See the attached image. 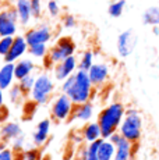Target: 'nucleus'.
<instances>
[{
  "label": "nucleus",
  "instance_id": "obj_23",
  "mask_svg": "<svg viewBox=\"0 0 159 160\" xmlns=\"http://www.w3.org/2000/svg\"><path fill=\"white\" fill-rule=\"evenodd\" d=\"M94 64H95V63H94V52L92 50L82 52L81 57H80V60H78V70L88 72Z\"/></svg>",
  "mask_w": 159,
  "mask_h": 160
},
{
  "label": "nucleus",
  "instance_id": "obj_27",
  "mask_svg": "<svg viewBox=\"0 0 159 160\" xmlns=\"http://www.w3.org/2000/svg\"><path fill=\"white\" fill-rule=\"evenodd\" d=\"M35 81H36V75L35 74H31V75L25 77V78L20 79L18 81V85H20V88L23 89V92L25 95H29L33 88V85H35Z\"/></svg>",
  "mask_w": 159,
  "mask_h": 160
},
{
  "label": "nucleus",
  "instance_id": "obj_34",
  "mask_svg": "<svg viewBox=\"0 0 159 160\" xmlns=\"http://www.w3.org/2000/svg\"><path fill=\"white\" fill-rule=\"evenodd\" d=\"M75 25H77V20H75L74 15L66 14L63 17V27H64V28L71 29V28H75Z\"/></svg>",
  "mask_w": 159,
  "mask_h": 160
},
{
  "label": "nucleus",
  "instance_id": "obj_32",
  "mask_svg": "<svg viewBox=\"0 0 159 160\" xmlns=\"http://www.w3.org/2000/svg\"><path fill=\"white\" fill-rule=\"evenodd\" d=\"M48 13L50 17H57L60 14V6L56 0H49L48 2Z\"/></svg>",
  "mask_w": 159,
  "mask_h": 160
},
{
  "label": "nucleus",
  "instance_id": "obj_6",
  "mask_svg": "<svg viewBox=\"0 0 159 160\" xmlns=\"http://www.w3.org/2000/svg\"><path fill=\"white\" fill-rule=\"evenodd\" d=\"M74 109H75V104L70 99L69 95L60 93V95H57V96L54 98V100L52 102L50 114L59 122L69 121V120H71Z\"/></svg>",
  "mask_w": 159,
  "mask_h": 160
},
{
  "label": "nucleus",
  "instance_id": "obj_19",
  "mask_svg": "<svg viewBox=\"0 0 159 160\" xmlns=\"http://www.w3.org/2000/svg\"><path fill=\"white\" fill-rule=\"evenodd\" d=\"M14 70H16V79L20 81V79L33 74V71H35V63L31 58H20L18 61L14 63Z\"/></svg>",
  "mask_w": 159,
  "mask_h": 160
},
{
  "label": "nucleus",
  "instance_id": "obj_35",
  "mask_svg": "<svg viewBox=\"0 0 159 160\" xmlns=\"http://www.w3.org/2000/svg\"><path fill=\"white\" fill-rule=\"evenodd\" d=\"M108 139H109V141H110V142H113V143H115V145H117V143H119V142H120V141H121V139H123V135H121V134H120V132H119V131H117V132H115V134H112V135H110V137H109V138H108Z\"/></svg>",
  "mask_w": 159,
  "mask_h": 160
},
{
  "label": "nucleus",
  "instance_id": "obj_15",
  "mask_svg": "<svg viewBox=\"0 0 159 160\" xmlns=\"http://www.w3.org/2000/svg\"><path fill=\"white\" fill-rule=\"evenodd\" d=\"M94 114H95V107L91 102L87 103H81V104H75L74 113H73L71 120H75L78 122H90L91 120L94 118Z\"/></svg>",
  "mask_w": 159,
  "mask_h": 160
},
{
  "label": "nucleus",
  "instance_id": "obj_24",
  "mask_svg": "<svg viewBox=\"0 0 159 160\" xmlns=\"http://www.w3.org/2000/svg\"><path fill=\"white\" fill-rule=\"evenodd\" d=\"M124 7H126V0H115V2H112L110 4H109L108 13L113 18H119L123 14Z\"/></svg>",
  "mask_w": 159,
  "mask_h": 160
},
{
  "label": "nucleus",
  "instance_id": "obj_37",
  "mask_svg": "<svg viewBox=\"0 0 159 160\" xmlns=\"http://www.w3.org/2000/svg\"><path fill=\"white\" fill-rule=\"evenodd\" d=\"M152 32H154V35L159 36V27H152Z\"/></svg>",
  "mask_w": 159,
  "mask_h": 160
},
{
  "label": "nucleus",
  "instance_id": "obj_31",
  "mask_svg": "<svg viewBox=\"0 0 159 160\" xmlns=\"http://www.w3.org/2000/svg\"><path fill=\"white\" fill-rule=\"evenodd\" d=\"M24 146H25V138H24V135H20V137L16 138L11 142V148H13V150L16 153H23Z\"/></svg>",
  "mask_w": 159,
  "mask_h": 160
},
{
  "label": "nucleus",
  "instance_id": "obj_4",
  "mask_svg": "<svg viewBox=\"0 0 159 160\" xmlns=\"http://www.w3.org/2000/svg\"><path fill=\"white\" fill-rule=\"evenodd\" d=\"M54 91H56V85L52 75L48 72H41L36 75L35 85L29 93V98L36 104H46L52 99Z\"/></svg>",
  "mask_w": 159,
  "mask_h": 160
},
{
  "label": "nucleus",
  "instance_id": "obj_21",
  "mask_svg": "<svg viewBox=\"0 0 159 160\" xmlns=\"http://www.w3.org/2000/svg\"><path fill=\"white\" fill-rule=\"evenodd\" d=\"M115 155H116V145L109 139L103 138L102 143H100L99 149H98L96 160H113Z\"/></svg>",
  "mask_w": 159,
  "mask_h": 160
},
{
  "label": "nucleus",
  "instance_id": "obj_29",
  "mask_svg": "<svg viewBox=\"0 0 159 160\" xmlns=\"http://www.w3.org/2000/svg\"><path fill=\"white\" fill-rule=\"evenodd\" d=\"M20 160H41L42 159V155H41V150L38 148H32V149H28L25 152H23L20 156Z\"/></svg>",
  "mask_w": 159,
  "mask_h": 160
},
{
  "label": "nucleus",
  "instance_id": "obj_5",
  "mask_svg": "<svg viewBox=\"0 0 159 160\" xmlns=\"http://www.w3.org/2000/svg\"><path fill=\"white\" fill-rule=\"evenodd\" d=\"M75 43L73 42V39L67 38V36H62L57 39L56 45L52 49H49V53L46 56V63L48 66H56L60 61H63L64 58L74 56L75 53Z\"/></svg>",
  "mask_w": 159,
  "mask_h": 160
},
{
  "label": "nucleus",
  "instance_id": "obj_13",
  "mask_svg": "<svg viewBox=\"0 0 159 160\" xmlns=\"http://www.w3.org/2000/svg\"><path fill=\"white\" fill-rule=\"evenodd\" d=\"M50 127H52V122L49 118H44L36 124L35 131L32 134V142L36 148L39 146H44L46 143V141L50 137Z\"/></svg>",
  "mask_w": 159,
  "mask_h": 160
},
{
  "label": "nucleus",
  "instance_id": "obj_20",
  "mask_svg": "<svg viewBox=\"0 0 159 160\" xmlns=\"http://www.w3.org/2000/svg\"><path fill=\"white\" fill-rule=\"evenodd\" d=\"M133 152H134V145L130 141H127L126 138H123L116 145V155L113 160H131Z\"/></svg>",
  "mask_w": 159,
  "mask_h": 160
},
{
  "label": "nucleus",
  "instance_id": "obj_7",
  "mask_svg": "<svg viewBox=\"0 0 159 160\" xmlns=\"http://www.w3.org/2000/svg\"><path fill=\"white\" fill-rule=\"evenodd\" d=\"M137 42H138V38H137V35L134 33L133 29H126L119 33L117 41H116V50H117L119 57L121 58L130 57L136 50Z\"/></svg>",
  "mask_w": 159,
  "mask_h": 160
},
{
  "label": "nucleus",
  "instance_id": "obj_12",
  "mask_svg": "<svg viewBox=\"0 0 159 160\" xmlns=\"http://www.w3.org/2000/svg\"><path fill=\"white\" fill-rule=\"evenodd\" d=\"M28 49L29 45L27 42L25 36H14L13 46L7 53V56L4 57V61L6 63H16L20 58H23L25 53H28Z\"/></svg>",
  "mask_w": 159,
  "mask_h": 160
},
{
  "label": "nucleus",
  "instance_id": "obj_36",
  "mask_svg": "<svg viewBox=\"0 0 159 160\" xmlns=\"http://www.w3.org/2000/svg\"><path fill=\"white\" fill-rule=\"evenodd\" d=\"M3 107H4V91L0 88V112L3 110Z\"/></svg>",
  "mask_w": 159,
  "mask_h": 160
},
{
  "label": "nucleus",
  "instance_id": "obj_1",
  "mask_svg": "<svg viewBox=\"0 0 159 160\" xmlns=\"http://www.w3.org/2000/svg\"><path fill=\"white\" fill-rule=\"evenodd\" d=\"M126 106L121 102H112L100 110L96 121L102 130V138L108 139L112 134L119 131L121 121L126 116Z\"/></svg>",
  "mask_w": 159,
  "mask_h": 160
},
{
  "label": "nucleus",
  "instance_id": "obj_28",
  "mask_svg": "<svg viewBox=\"0 0 159 160\" xmlns=\"http://www.w3.org/2000/svg\"><path fill=\"white\" fill-rule=\"evenodd\" d=\"M14 42V36H0V57L4 58L10 52Z\"/></svg>",
  "mask_w": 159,
  "mask_h": 160
},
{
  "label": "nucleus",
  "instance_id": "obj_16",
  "mask_svg": "<svg viewBox=\"0 0 159 160\" xmlns=\"http://www.w3.org/2000/svg\"><path fill=\"white\" fill-rule=\"evenodd\" d=\"M20 135H23V128L16 121H7L0 128V138L3 142H13Z\"/></svg>",
  "mask_w": 159,
  "mask_h": 160
},
{
  "label": "nucleus",
  "instance_id": "obj_11",
  "mask_svg": "<svg viewBox=\"0 0 159 160\" xmlns=\"http://www.w3.org/2000/svg\"><path fill=\"white\" fill-rule=\"evenodd\" d=\"M90 79L95 88H100L110 78V68L106 63H95L88 71Z\"/></svg>",
  "mask_w": 159,
  "mask_h": 160
},
{
  "label": "nucleus",
  "instance_id": "obj_10",
  "mask_svg": "<svg viewBox=\"0 0 159 160\" xmlns=\"http://www.w3.org/2000/svg\"><path fill=\"white\" fill-rule=\"evenodd\" d=\"M24 36H25L29 46L39 45V43H48L52 39V31H50V27L49 25L42 24V25L36 27V28L27 31V33Z\"/></svg>",
  "mask_w": 159,
  "mask_h": 160
},
{
  "label": "nucleus",
  "instance_id": "obj_33",
  "mask_svg": "<svg viewBox=\"0 0 159 160\" xmlns=\"http://www.w3.org/2000/svg\"><path fill=\"white\" fill-rule=\"evenodd\" d=\"M31 11L33 18H41L42 15V2L41 0H31Z\"/></svg>",
  "mask_w": 159,
  "mask_h": 160
},
{
  "label": "nucleus",
  "instance_id": "obj_17",
  "mask_svg": "<svg viewBox=\"0 0 159 160\" xmlns=\"http://www.w3.org/2000/svg\"><path fill=\"white\" fill-rule=\"evenodd\" d=\"M81 138L87 143L95 142V141L102 138V130H100L98 121H90L82 127L81 130Z\"/></svg>",
  "mask_w": 159,
  "mask_h": 160
},
{
  "label": "nucleus",
  "instance_id": "obj_9",
  "mask_svg": "<svg viewBox=\"0 0 159 160\" xmlns=\"http://www.w3.org/2000/svg\"><path fill=\"white\" fill-rule=\"evenodd\" d=\"M78 70V60L75 56H70L60 61L53 67V78L59 82H63Z\"/></svg>",
  "mask_w": 159,
  "mask_h": 160
},
{
  "label": "nucleus",
  "instance_id": "obj_22",
  "mask_svg": "<svg viewBox=\"0 0 159 160\" xmlns=\"http://www.w3.org/2000/svg\"><path fill=\"white\" fill-rule=\"evenodd\" d=\"M142 24L149 27H159V6H151L144 11Z\"/></svg>",
  "mask_w": 159,
  "mask_h": 160
},
{
  "label": "nucleus",
  "instance_id": "obj_2",
  "mask_svg": "<svg viewBox=\"0 0 159 160\" xmlns=\"http://www.w3.org/2000/svg\"><path fill=\"white\" fill-rule=\"evenodd\" d=\"M142 130H144V117L141 112L138 109H136V107L127 109L126 116H124L123 121L120 124V128H119V132L123 135V138L130 141L133 145H137L142 138Z\"/></svg>",
  "mask_w": 159,
  "mask_h": 160
},
{
  "label": "nucleus",
  "instance_id": "obj_26",
  "mask_svg": "<svg viewBox=\"0 0 159 160\" xmlns=\"http://www.w3.org/2000/svg\"><path fill=\"white\" fill-rule=\"evenodd\" d=\"M8 98H10L11 103H21L24 100V98H25V93L23 92V89L20 88V85L18 84H14L13 87L8 89Z\"/></svg>",
  "mask_w": 159,
  "mask_h": 160
},
{
  "label": "nucleus",
  "instance_id": "obj_3",
  "mask_svg": "<svg viewBox=\"0 0 159 160\" xmlns=\"http://www.w3.org/2000/svg\"><path fill=\"white\" fill-rule=\"evenodd\" d=\"M73 87L69 91V96L70 99L74 102V104H81V103H87L91 102V98L94 93V85L90 79L87 71H81L77 70L73 75Z\"/></svg>",
  "mask_w": 159,
  "mask_h": 160
},
{
  "label": "nucleus",
  "instance_id": "obj_18",
  "mask_svg": "<svg viewBox=\"0 0 159 160\" xmlns=\"http://www.w3.org/2000/svg\"><path fill=\"white\" fill-rule=\"evenodd\" d=\"M14 8L18 14V21L21 25H28V22L32 18L31 0H16Z\"/></svg>",
  "mask_w": 159,
  "mask_h": 160
},
{
  "label": "nucleus",
  "instance_id": "obj_8",
  "mask_svg": "<svg viewBox=\"0 0 159 160\" xmlns=\"http://www.w3.org/2000/svg\"><path fill=\"white\" fill-rule=\"evenodd\" d=\"M18 14L16 8H4L0 11V36H16Z\"/></svg>",
  "mask_w": 159,
  "mask_h": 160
},
{
  "label": "nucleus",
  "instance_id": "obj_25",
  "mask_svg": "<svg viewBox=\"0 0 159 160\" xmlns=\"http://www.w3.org/2000/svg\"><path fill=\"white\" fill-rule=\"evenodd\" d=\"M28 53L31 54L33 58H46L48 53H49V49H48L46 43H39V45L29 46Z\"/></svg>",
  "mask_w": 159,
  "mask_h": 160
},
{
  "label": "nucleus",
  "instance_id": "obj_14",
  "mask_svg": "<svg viewBox=\"0 0 159 160\" xmlns=\"http://www.w3.org/2000/svg\"><path fill=\"white\" fill-rule=\"evenodd\" d=\"M16 79V70L14 63H6L0 66V88L3 91H8L14 85Z\"/></svg>",
  "mask_w": 159,
  "mask_h": 160
},
{
  "label": "nucleus",
  "instance_id": "obj_38",
  "mask_svg": "<svg viewBox=\"0 0 159 160\" xmlns=\"http://www.w3.org/2000/svg\"><path fill=\"white\" fill-rule=\"evenodd\" d=\"M87 160H95V159H87Z\"/></svg>",
  "mask_w": 159,
  "mask_h": 160
},
{
  "label": "nucleus",
  "instance_id": "obj_30",
  "mask_svg": "<svg viewBox=\"0 0 159 160\" xmlns=\"http://www.w3.org/2000/svg\"><path fill=\"white\" fill-rule=\"evenodd\" d=\"M17 153L13 150L11 146H3L0 148V160H16Z\"/></svg>",
  "mask_w": 159,
  "mask_h": 160
}]
</instances>
